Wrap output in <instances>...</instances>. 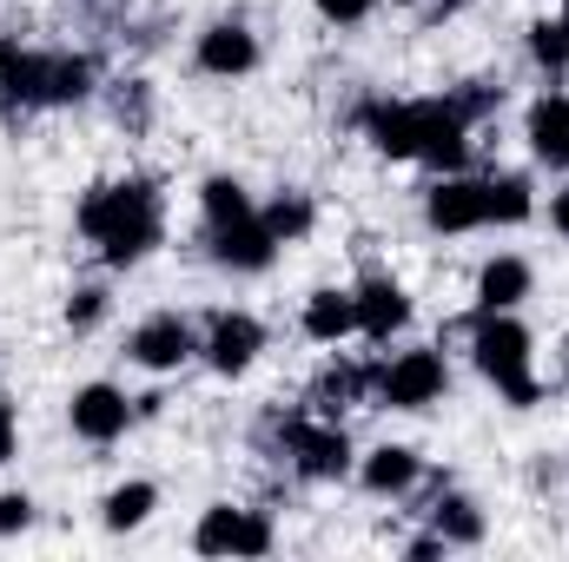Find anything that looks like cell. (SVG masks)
I'll return each mask as SVG.
<instances>
[{
    "label": "cell",
    "mask_w": 569,
    "mask_h": 562,
    "mask_svg": "<svg viewBox=\"0 0 569 562\" xmlns=\"http://www.w3.org/2000/svg\"><path fill=\"white\" fill-rule=\"evenodd\" d=\"M365 140L385 159H430L443 172H463L470 159V120L457 113V100H378L365 107Z\"/></svg>",
    "instance_id": "1"
},
{
    "label": "cell",
    "mask_w": 569,
    "mask_h": 562,
    "mask_svg": "<svg viewBox=\"0 0 569 562\" xmlns=\"http://www.w3.org/2000/svg\"><path fill=\"white\" fill-rule=\"evenodd\" d=\"M80 239L100 245L107 265H140L146 252L166 239V205L152 179H107L80 199Z\"/></svg>",
    "instance_id": "2"
},
{
    "label": "cell",
    "mask_w": 569,
    "mask_h": 562,
    "mask_svg": "<svg viewBox=\"0 0 569 562\" xmlns=\"http://www.w3.org/2000/svg\"><path fill=\"white\" fill-rule=\"evenodd\" d=\"M470 358H477V371L517 404V411H530L537 404V371H530V331L510 318V311H477V324H470V344H463Z\"/></svg>",
    "instance_id": "3"
},
{
    "label": "cell",
    "mask_w": 569,
    "mask_h": 562,
    "mask_svg": "<svg viewBox=\"0 0 569 562\" xmlns=\"http://www.w3.org/2000/svg\"><path fill=\"white\" fill-rule=\"evenodd\" d=\"M272 430H279L284 463H291L305 483H338V476H351V470H358L351 436H345V423H338V418L291 411V418H272Z\"/></svg>",
    "instance_id": "4"
},
{
    "label": "cell",
    "mask_w": 569,
    "mask_h": 562,
    "mask_svg": "<svg viewBox=\"0 0 569 562\" xmlns=\"http://www.w3.org/2000/svg\"><path fill=\"white\" fill-rule=\"evenodd\" d=\"M443 391H450V364L437 351H425V344L418 351H391L378 364V384H371V398L385 411H430Z\"/></svg>",
    "instance_id": "5"
},
{
    "label": "cell",
    "mask_w": 569,
    "mask_h": 562,
    "mask_svg": "<svg viewBox=\"0 0 569 562\" xmlns=\"http://www.w3.org/2000/svg\"><path fill=\"white\" fill-rule=\"evenodd\" d=\"M192 550L199 556H272L279 536H272V516L266 510H232V503H212L192 530Z\"/></svg>",
    "instance_id": "6"
},
{
    "label": "cell",
    "mask_w": 569,
    "mask_h": 562,
    "mask_svg": "<svg viewBox=\"0 0 569 562\" xmlns=\"http://www.w3.org/2000/svg\"><path fill=\"white\" fill-rule=\"evenodd\" d=\"M259 351H266V324H259L252 311H212V324L199 331V358H206L219 378L252 371V364H259Z\"/></svg>",
    "instance_id": "7"
},
{
    "label": "cell",
    "mask_w": 569,
    "mask_h": 562,
    "mask_svg": "<svg viewBox=\"0 0 569 562\" xmlns=\"http://www.w3.org/2000/svg\"><path fill=\"white\" fill-rule=\"evenodd\" d=\"M127 358H133L140 371H179V364L199 358V331H192V318H179V311H152V318L133 324Z\"/></svg>",
    "instance_id": "8"
},
{
    "label": "cell",
    "mask_w": 569,
    "mask_h": 562,
    "mask_svg": "<svg viewBox=\"0 0 569 562\" xmlns=\"http://www.w3.org/2000/svg\"><path fill=\"white\" fill-rule=\"evenodd\" d=\"M425 225L430 232H443V239H457V232H483V225H490V212H483V179H470V172H443V179L425 192Z\"/></svg>",
    "instance_id": "9"
},
{
    "label": "cell",
    "mask_w": 569,
    "mask_h": 562,
    "mask_svg": "<svg viewBox=\"0 0 569 562\" xmlns=\"http://www.w3.org/2000/svg\"><path fill=\"white\" fill-rule=\"evenodd\" d=\"M133 418H140V411H133V398H127L120 384H80V391L67 398V423H73V436H87V443L127 436Z\"/></svg>",
    "instance_id": "10"
},
{
    "label": "cell",
    "mask_w": 569,
    "mask_h": 562,
    "mask_svg": "<svg viewBox=\"0 0 569 562\" xmlns=\"http://www.w3.org/2000/svg\"><path fill=\"white\" fill-rule=\"evenodd\" d=\"M192 60H199V73H212V80H246V73L259 67V33H252L246 20H212V27L199 33Z\"/></svg>",
    "instance_id": "11"
},
{
    "label": "cell",
    "mask_w": 569,
    "mask_h": 562,
    "mask_svg": "<svg viewBox=\"0 0 569 562\" xmlns=\"http://www.w3.org/2000/svg\"><path fill=\"white\" fill-rule=\"evenodd\" d=\"M351 298H358V338H371V344H391L411 324V298L398 279H365Z\"/></svg>",
    "instance_id": "12"
},
{
    "label": "cell",
    "mask_w": 569,
    "mask_h": 562,
    "mask_svg": "<svg viewBox=\"0 0 569 562\" xmlns=\"http://www.w3.org/2000/svg\"><path fill=\"white\" fill-rule=\"evenodd\" d=\"M206 245H212V259L219 265H232V272H266L272 259H279V239L266 232V219L252 212V219H239V225H212L206 232Z\"/></svg>",
    "instance_id": "13"
},
{
    "label": "cell",
    "mask_w": 569,
    "mask_h": 562,
    "mask_svg": "<svg viewBox=\"0 0 569 562\" xmlns=\"http://www.w3.org/2000/svg\"><path fill=\"white\" fill-rule=\"evenodd\" d=\"M371 384H378V364H351V358H331V364L318 371V384H311L305 411H318V418H345L351 404H365V398H371Z\"/></svg>",
    "instance_id": "14"
},
{
    "label": "cell",
    "mask_w": 569,
    "mask_h": 562,
    "mask_svg": "<svg viewBox=\"0 0 569 562\" xmlns=\"http://www.w3.org/2000/svg\"><path fill=\"white\" fill-rule=\"evenodd\" d=\"M358 483H365L371 496H411V490L425 483V456H418L411 443H378V450L358 456Z\"/></svg>",
    "instance_id": "15"
},
{
    "label": "cell",
    "mask_w": 569,
    "mask_h": 562,
    "mask_svg": "<svg viewBox=\"0 0 569 562\" xmlns=\"http://www.w3.org/2000/svg\"><path fill=\"white\" fill-rule=\"evenodd\" d=\"M530 152L550 165V172H569V93H543L530 107V127H523Z\"/></svg>",
    "instance_id": "16"
},
{
    "label": "cell",
    "mask_w": 569,
    "mask_h": 562,
    "mask_svg": "<svg viewBox=\"0 0 569 562\" xmlns=\"http://www.w3.org/2000/svg\"><path fill=\"white\" fill-rule=\"evenodd\" d=\"M298 324H305L311 344H345V338H358V298L338 291V284H325V291L305 298V318Z\"/></svg>",
    "instance_id": "17"
},
{
    "label": "cell",
    "mask_w": 569,
    "mask_h": 562,
    "mask_svg": "<svg viewBox=\"0 0 569 562\" xmlns=\"http://www.w3.org/2000/svg\"><path fill=\"white\" fill-rule=\"evenodd\" d=\"M530 259H517V252H497L483 272H477V311H517L523 298H530Z\"/></svg>",
    "instance_id": "18"
},
{
    "label": "cell",
    "mask_w": 569,
    "mask_h": 562,
    "mask_svg": "<svg viewBox=\"0 0 569 562\" xmlns=\"http://www.w3.org/2000/svg\"><path fill=\"white\" fill-rule=\"evenodd\" d=\"M430 530L450 543V550H470V543H483V510L470 503V496H457L450 483H437V503L425 510Z\"/></svg>",
    "instance_id": "19"
},
{
    "label": "cell",
    "mask_w": 569,
    "mask_h": 562,
    "mask_svg": "<svg viewBox=\"0 0 569 562\" xmlns=\"http://www.w3.org/2000/svg\"><path fill=\"white\" fill-rule=\"evenodd\" d=\"M483 212H490V225H523V219H537L530 179H523V172H490V179H483Z\"/></svg>",
    "instance_id": "20"
},
{
    "label": "cell",
    "mask_w": 569,
    "mask_h": 562,
    "mask_svg": "<svg viewBox=\"0 0 569 562\" xmlns=\"http://www.w3.org/2000/svg\"><path fill=\"white\" fill-rule=\"evenodd\" d=\"M199 212H206V232H212V225H239V219H252V212H259V199H252L239 179L212 172V179L199 185Z\"/></svg>",
    "instance_id": "21"
},
{
    "label": "cell",
    "mask_w": 569,
    "mask_h": 562,
    "mask_svg": "<svg viewBox=\"0 0 569 562\" xmlns=\"http://www.w3.org/2000/svg\"><path fill=\"white\" fill-rule=\"evenodd\" d=\"M152 510H159V483H146V476L120 483V490H107V503H100L107 530H140V523L152 516Z\"/></svg>",
    "instance_id": "22"
},
{
    "label": "cell",
    "mask_w": 569,
    "mask_h": 562,
    "mask_svg": "<svg viewBox=\"0 0 569 562\" xmlns=\"http://www.w3.org/2000/svg\"><path fill=\"white\" fill-rule=\"evenodd\" d=\"M259 219H266V232H272L279 245H298V239L311 232V199H305V192H279L272 205H259Z\"/></svg>",
    "instance_id": "23"
},
{
    "label": "cell",
    "mask_w": 569,
    "mask_h": 562,
    "mask_svg": "<svg viewBox=\"0 0 569 562\" xmlns=\"http://www.w3.org/2000/svg\"><path fill=\"white\" fill-rule=\"evenodd\" d=\"M113 120L127 127V140H140L152 127V87L146 80H113Z\"/></svg>",
    "instance_id": "24"
},
{
    "label": "cell",
    "mask_w": 569,
    "mask_h": 562,
    "mask_svg": "<svg viewBox=\"0 0 569 562\" xmlns=\"http://www.w3.org/2000/svg\"><path fill=\"white\" fill-rule=\"evenodd\" d=\"M530 60H537L543 73H563V67H569V13L530 27Z\"/></svg>",
    "instance_id": "25"
},
{
    "label": "cell",
    "mask_w": 569,
    "mask_h": 562,
    "mask_svg": "<svg viewBox=\"0 0 569 562\" xmlns=\"http://www.w3.org/2000/svg\"><path fill=\"white\" fill-rule=\"evenodd\" d=\"M100 318H107V291H100V284H80V291L67 298V324H73V331H93Z\"/></svg>",
    "instance_id": "26"
},
{
    "label": "cell",
    "mask_w": 569,
    "mask_h": 562,
    "mask_svg": "<svg viewBox=\"0 0 569 562\" xmlns=\"http://www.w3.org/2000/svg\"><path fill=\"white\" fill-rule=\"evenodd\" d=\"M33 496L27 490H0V536H20V530H33Z\"/></svg>",
    "instance_id": "27"
},
{
    "label": "cell",
    "mask_w": 569,
    "mask_h": 562,
    "mask_svg": "<svg viewBox=\"0 0 569 562\" xmlns=\"http://www.w3.org/2000/svg\"><path fill=\"white\" fill-rule=\"evenodd\" d=\"M311 7H318L331 27H358V20H371V7H378V0H311Z\"/></svg>",
    "instance_id": "28"
},
{
    "label": "cell",
    "mask_w": 569,
    "mask_h": 562,
    "mask_svg": "<svg viewBox=\"0 0 569 562\" xmlns=\"http://www.w3.org/2000/svg\"><path fill=\"white\" fill-rule=\"evenodd\" d=\"M550 232H563L569 239V185L563 192H550Z\"/></svg>",
    "instance_id": "29"
},
{
    "label": "cell",
    "mask_w": 569,
    "mask_h": 562,
    "mask_svg": "<svg viewBox=\"0 0 569 562\" xmlns=\"http://www.w3.org/2000/svg\"><path fill=\"white\" fill-rule=\"evenodd\" d=\"M13 456V404H7V391H0V463Z\"/></svg>",
    "instance_id": "30"
},
{
    "label": "cell",
    "mask_w": 569,
    "mask_h": 562,
    "mask_svg": "<svg viewBox=\"0 0 569 562\" xmlns=\"http://www.w3.org/2000/svg\"><path fill=\"white\" fill-rule=\"evenodd\" d=\"M463 0H425V13H457Z\"/></svg>",
    "instance_id": "31"
},
{
    "label": "cell",
    "mask_w": 569,
    "mask_h": 562,
    "mask_svg": "<svg viewBox=\"0 0 569 562\" xmlns=\"http://www.w3.org/2000/svg\"><path fill=\"white\" fill-rule=\"evenodd\" d=\"M563 371H569V331H563Z\"/></svg>",
    "instance_id": "32"
},
{
    "label": "cell",
    "mask_w": 569,
    "mask_h": 562,
    "mask_svg": "<svg viewBox=\"0 0 569 562\" xmlns=\"http://www.w3.org/2000/svg\"><path fill=\"white\" fill-rule=\"evenodd\" d=\"M563 13H569V0H563Z\"/></svg>",
    "instance_id": "33"
}]
</instances>
